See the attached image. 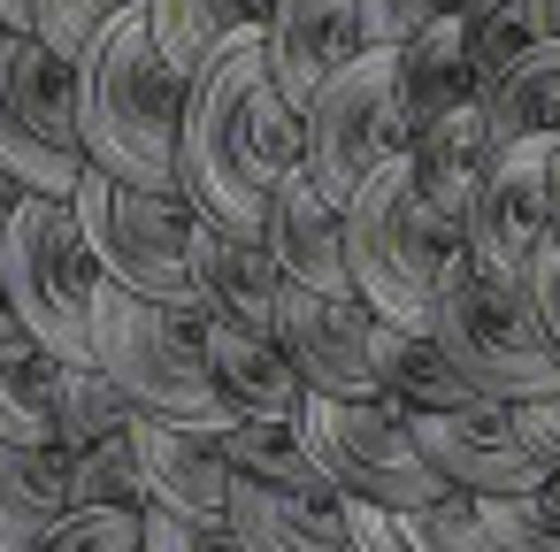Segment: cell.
<instances>
[{"label": "cell", "mask_w": 560, "mask_h": 552, "mask_svg": "<svg viewBox=\"0 0 560 552\" xmlns=\"http://www.w3.org/2000/svg\"><path fill=\"white\" fill-rule=\"evenodd\" d=\"M0 24H9V32H32V24H39V0H0Z\"/></svg>", "instance_id": "obj_41"}, {"label": "cell", "mask_w": 560, "mask_h": 552, "mask_svg": "<svg viewBox=\"0 0 560 552\" xmlns=\"http://www.w3.org/2000/svg\"><path fill=\"white\" fill-rule=\"evenodd\" d=\"M139 468H147V498L162 514H185V521H231V445H223V422H162V414H139Z\"/></svg>", "instance_id": "obj_15"}, {"label": "cell", "mask_w": 560, "mask_h": 552, "mask_svg": "<svg viewBox=\"0 0 560 552\" xmlns=\"http://www.w3.org/2000/svg\"><path fill=\"white\" fill-rule=\"evenodd\" d=\"M192 300L208 322H238V330H277V300H284V269L269 254V238H231L215 223L192 231Z\"/></svg>", "instance_id": "obj_18"}, {"label": "cell", "mask_w": 560, "mask_h": 552, "mask_svg": "<svg viewBox=\"0 0 560 552\" xmlns=\"http://www.w3.org/2000/svg\"><path fill=\"white\" fill-rule=\"evenodd\" d=\"M131 9H147V0H39V24H32V39H47L62 62H78L116 16H131Z\"/></svg>", "instance_id": "obj_33"}, {"label": "cell", "mask_w": 560, "mask_h": 552, "mask_svg": "<svg viewBox=\"0 0 560 552\" xmlns=\"http://www.w3.org/2000/svg\"><path fill=\"white\" fill-rule=\"evenodd\" d=\"M430 330L453 353V368L499 407H529V399L560 391V345L545 338V322L529 307V284H514V277H491V269L460 261L453 284L430 307Z\"/></svg>", "instance_id": "obj_6"}, {"label": "cell", "mask_w": 560, "mask_h": 552, "mask_svg": "<svg viewBox=\"0 0 560 552\" xmlns=\"http://www.w3.org/2000/svg\"><path fill=\"white\" fill-rule=\"evenodd\" d=\"M415 422V445L430 453V468L460 491V498H514V491H537L552 468L529 453L514 407L499 399H468V407H445V414H407Z\"/></svg>", "instance_id": "obj_12"}, {"label": "cell", "mask_w": 560, "mask_h": 552, "mask_svg": "<svg viewBox=\"0 0 560 552\" xmlns=\"http://www.w3.org/2000/svg\"><path fill=\"white\" fill-rule=\"evenodd\" d=\"M185 108H192V78L154 47L147 9L116 16L85 55H78V124H85V162L147 185V192H177L185 169Z\"/></svg>", "instance_id": "obj_2"}, {"label": "cell", "mask_w": 560, "mask_h": 552, "mask_svg": "<svg viewBox=\"0 0 560 552\" xmlns=\"http://www.w3.org/2000/svg\"><path fill=\"white\" fill-rule=\"evenodd\" d=\"M39 552H147V514L139 506H78Z\"/></svg>", "instance_id": "obj_34"}, {"label": "cell", "mask_w": 560, "mask_h": 552, "mask_svg": "<svg viewBox=\"0 0 560 552\" xmlns=\"http://www.w3.org/2000/svg\"><path fill=\"white\" fill-rule=\"evenodd\" d=\"M453 9L460 0H361V24H369V47H407L415 32H430Z\"/></svg>", "instance_id": "obj_35"}, {"label": "cell", "mask_w": 560, "mask_h": 552, "mask_svg": "<svg viewBox=\"0 0 560 552\" xmlns=\"http://www.w3.org/2000/svg\"><path fill=\"white\" fill-rule=\"evenodd\" d=\"M300 437L323 468L330 491H346L353 506H392V514H422L438 498H453V483L430 468V453L415 445L407 407L392 399H330L315 391L300 414Z\"/></svg>", "instance_id": "obj_7"}, {"label": "cell", "mask_w": 560, "mask_h": 552, "mask_svg": "<svg viewBox=\"0 0 560 552\" xmlns=\"http://www.w3.org/2000/svg\"><path fill=\"white\" fill-rule=\"evenodd\" d=\"M483 101V124H491V146H522V139H560V39H537L499 85L476 93Z\"/></svg>", "instance_id": "obj_25"}, {"label": "cell", "mask_w": 560, "mask_h": 552, "mask_svg": "<svg viewBox=\"0 0 560 552\" xmlns=\"http://www.w3.org/2000/svg\"><path fill=\"white\" fill-rule=\"evenodd\" d=\"M552 154L560 139H522L491 162L468 208V261L491 277H529V261L552 246Z\"/></svg>", "instance_id": "obj_11"}, {"label": "cell", "mask_w": 560, "mask_h": 552, "mask_svg": "<svg viewBox=\"0 0 560 552\" xmlns=\"http://www.w3.org/2000/svg\"><path fill=\"white\" fill-rule=\"evenodd\" d=\"M147 552H246V544L231 521H185V514L147 506Z\"/></svg>", "instance_id": "obj_36"}, {"label": "cell", "mask_w": 560, "mask_h": 552, "mask_svg": "<svg viewBox=\"0 0 560 552\" xmlns=\"http://www.w3.org/2000/svg\"><path fill=\"white\" fill-rule=\"evenodd\" d=\"M269 9H277V0H147V24H154V47L185 78H200V62L223 55L231 39L261 32Z\"/></svg>", "instance_id": "obj_26"}, {"label": "cell", "mask_w": 560, "mask_h": 552, "mask_svg": "<svg viewBox=\"0 0 560 552\" xmlns=\"http://www.w3.org/2000/svg\"><path fill=\"white\" fill-rule=\"evenodd\" d=\"M407 162H415L422 192H430L445 215H460V223H468L476 185H483V177H491V162H499L491 124H483V101H468V108H453L445 124H430V131L407 146Z\"/></svg>", "instance_id": "obj_23"}, {"label": "cell", "mask_w": 560, "mask_h": 552, "mask_svg": "<svg viewBox=\"0 0 560 552\" xmlns=\"http://www.w3.org/2000/svg\"><path fill=\"white\" fill-rule=\"evenodd\" d=\"M261 55H269V78L277 93L307 116L315 93L369 55V24H361V0H277L269 24H261Z\"/></svg>", "instance_id": "obj_14"}, {"label": "cell", "mask_w": 560, "mask_h": 552, "mask_svg": "<svg viewBox=\"0 0 560 552\" xmlns=\"http://www.w3.org/2000/svg\"><path fill=\"white\" fill-rule=\"evenodd\" d=\"M231 529L246 552H353V498L330 483H238Z\"/></svg>", "instance_id": "obj_17"}, {"label": "cell", "mask_w": 560, "mask_h": 552, "mask_svg": "<svg viewBox=\"0 0 560 552\" xmlns=\"http://www.w3.org/2000/svg\"><path fill=\"white\" fill-rule=\"evenodd\" d=\"M537 32H545V39H560V0H537Z\"/></svg>", "instance_id": "obj_42"}, {"label": "cell", "mask_w": 560, "mask_h": 552, "mask_svg": "<svg viewBox=\"0 0 560 552\" xmlns=\"http://www.w3.org/2000/svg\"><path fill=\"white\" fill-rule=\"evenodd\" d=\"M292 169H307V116L277 93L261 32H246L223 55H208L192 78L177 192L192 200L200 223H215L231 238H261Z\"/></svg>", "instance_id": "obj_1"}, {"label": "cell", "mask_w": 560, "mask_h": 552, "mask_svg": "<svg viewBox=\"0 0 560 552\" xmlns=\"http://www.w3.org/2000/svg\"><path fill=\"white\" fill-rule=\"evenodd\" d=\"M0 437L32 453H62V361L47 353L0 361Z\"/></svg>", "instance_id": "obj_27"}, {"label": "cell", "mask_w": 560, "mask_h": 552, "mask_svg": "<svg viewBox=\"0 0 560 552\" xmlns=\"http://www.w3.org/2000/svg\"><path fill=\"white\" fill-rule=\"evenodd\" d=\"M376 384H384V399L407 407V414H445V407L483 399V391L453 368V353L438 345V330L384 322V315H376Z\"/></svg>", "instance_id": "obj_22"}, {"label": "cell", "mask_w": 560, "mask_h": 552, "mask_svg": "<svg viewBox=\"0 0 560 552\" xmlns=\"http://www.w3.org/2000/svg\"><path fill=\"white\" fill-rule=\"evenodd\" d=\"M223 445L238 483H323L300 422H223Z\"/></svg>", "instance_id": "obj_30"}, {"label": "cell", "mask_w": 560, "mask_h": 552, "mask_svg": "<svg viewBox=\"0 0 560 552\" xmlns=\"http://www.w3.org/2000/svg\"><path fill=\"white\" fill-rule=\"evenodd\" d=\"M39 353V338L24 330V315H16V300L0 292V361H32Z\"/></svg>", "instance_id": "obj_39"}, {"label": "cell", "mask_w": 560, "mask_h": 552, "mask_svg": "<svg viewBox=\"0 0 560 552\" xmlns=\"http://www.w3.org/2000/svg\"><path fill=\"white\" fill-rule=\"evenodd\" d=\"M346 246H353V284H361V300H369L384 322L430 330L438 292H445L453 269L468 261V223L445 215V208L422 192L415 162L399 154V162L346 208Z\"/></svg>", "instance_id": "obj_3"}, {"label": "cell", "mask_w": 560, "mask_h": 552, "mask_svg": "<svg viewBox=\"0 0 560 552\" xmlns=\"http://www.w3.org/2000/svg\"><path fill=\"white\" fill-rule=\"evenodd\" d=\"M78 200V223L101 254V277L139 292V300H170V307H200L192 300V200L185 192H147V185H124L108 169H85V185L70 192Z\"/></svg>", "instance_id": "obj_9"}, {"label": "cell", "mask_w": 560, "mask_h": 552, "mask_svg": "<svg viewBox=\"0 0 560 552\" xmlns=\"http://www.w3.org/2000/svg\"><path fill=\"white\" fill-rule=\"evenodd\" d=\"M277 345L307 376V391L330 399H384L376 384V307L369 300H330L307 284H284L277 300Z\"/></svg>", "instance_id": "obj_13"}, {"label": "cell", "mask_w": 560, "mask_h": 552, "mask_svg": "<svg viewBox=\"0 0 560 552\" xmlns=\"http://www.w3.org/2000/svg\"><path fill=\"white\" fill-rule=\"evenodd\" d=\"M101 254L78 223V200L32 192L9 246H0V292L16 300L24 330L39 338L47 361L93 368V315H101Z\"/></svg>", "instance_id": "obj_5"}, {"label": "cell", "mask_w": 560, "mask_h": 552, "mask_svg": "<svg viewBox=\"0 0 560 552\" xmlns=\"http://www.w3.org/2000/svg\"><path fill=\"white\" fill-rule=\"evenodd\" d=\"M0 162L47 200H70L93 169L78 124V62L9 24H0Z\"/></svg>", "instance_id": "obj_8"}, {"label": "cell", "mask_w": 560, "mask_h": 552, "mask_svg": "<svg viewBox=\"0 0 560 552\" xmlns=\"http://www.w3.org/2000/svg\"><path fill=\"white\" fill-rule=\"evenodd\" d=\"M93 368H108L139 414L162 422H231L215 391V353H208V315L139 300L124 284H101L93 315Z\"/></svg>", "instance_id": "obj_4"}, {"label": "cell", "mask_w": 560, "mask_h": 552, "mask_svg": "<svg viewBox=\"0 0 560 552\" xmlns=\"http://www.w3.org/2000/svg\"><path fill=\"white\" fill-rule=\"evenodd\" d=\"M353 552H506L483 521L476 498H438L422 514H392V506H353Z\"/></svg>", "instance_id": "obj_24"}, {"label": "cell", "mask_w": 560, "mask_h": 552, "mask_svg": "<svg viewBox=\"0 0 560 552\" xmlns=\"http://www.w3.org/2000/svg\"><path fill=\"white\" fill-rule=\"evenodd\" d=\"M139 407L108 368H62V453H85L101 437H131Z\"/></svg>", "instance_id": "obj_29"}, {"label": "cell", "mask_w": 560, "mask_h": 552, "mask_svg": "<svg viewBox=\"0 0 560 552\" xmlns=\"http://www.w3.org/2000/svg\"><path fill=\"white\" fill-rule=\"evenodd\" d=\"M208 353H215V391L231 422H300L307 414V376L292 368V353L277 345V330H238V322H208Z\"/></svg>", "instance_id": "obj_19"}, {"label": "cell", "mask_w": 560, "mask_h": 552, "mask_svg": "<svg viewBox=\"0 0 560 552\" xmlns=\"http://www.w3.org/2000/svg\"><path fill=\"white\" fill-rule=\"evenodd\" d=\"M407 146H415V131H407V108H399L392 47H369V55L346 62V70L315 93V108H307V177H315L338 208H353Z\"/></svg>", "instance_id": "obj_10"}, {"label": "cell", "mask_w": 560, "mask_h": 552, "mask_svg": "<svg viewBox=\"0 0 560 552\" xmlns=\"http://www.w3.org/2000/svg\"><path fill=\"white\" fill-rule=\"evenodd\" d=\"M261 238H269L284 284H307V292H330V300H361V284H353V246H346V208H338L307 169L284 177V192H277Z\"/></svg>", "instance_id": "obj_16"}, {"label": "cell", "mask_w": 560, "mask_h": 552, "mask_svg": "<svg viewBox=\"0 0 560 552\" xmlns=\"http://www.w3.org/2000/svg\"><path fill=\"white\" fill-rule=\"evenodd\" d=\"M522 284H529V307H537L545 338L560 345V238H552V246H545V254L529 261V277H522Z\"/></svg>", "instance_id": "obj_37"}, {"label": "cell", "mask_w": 560, "mask_h": 552, "mask_svg": "<svg viewBox=\"0 0 560 552\" xmlns=\"http://www.w3.org/2000/svg\"><path fill=\"white\" fill-rule=\"evenodd\" d=\"M460 39H468V70H476V93L499 85L545 32H537V0H468L460 9Z\"/></svg>", "instance_id": "obj_28"}, {"label": "cell", "mask_w": 560, "mask_h": 552, "mask_svg": "<svg viewBox=\"0 0 560 552\" xmlns=\"http://www.w3.org/2000/svg\"><path fill=\"white\" fill-rule=\"evenodd\" d=\"M70 506H139V514L154 506L147 498V468H139V430L70 453Z\"/></svg>", "instance_id": "obj_31"}, {"label": "cell", "mask_w": 560, "mask_h": 552, "mask_svg": "<svg viewBox=\"0 0 560 552\" xmlns=\"http://www.w3.org/2000/svg\"><path fill=\"white\" fill-rule=\"evenodd\" d=\"M491 537L506 552H560V468L537 483V491H514V498H476Z\"/></svg>", "instance_id": "obj_32"}, {"label": "cell", "mask_w": 560, "mask_h": 552, "mask_svg": "<svg viewBox=\"0 0 560 552\" xmlns=\"http://www.w3.org/2000/svg\"><path fill=\"white\" fill-rule=\"evenodd\" d=\"M392 78H399V108L407 131L422 139L430 124H445L453 108L476 101V70H468V39H460V9L438 16L430 32H415L407 47H392Z\"/></svg>", "instance_id": "obj_20"}, {"label": "cell", "mask_w": 560, "mask_h": 552, "mask_svg": "<svg viewBox=\"0 0 560 552\" xmlns=\"http://www.w3.org/2000/svg\"><path fill=\"white\" fill-rule=\"evenodd\" d=\"M460 9H468V0H460Z\"/></svg>", "instance_id": "obj_44"}, {"label": "cell", "mask_w": 560, "mask_h": 552, "mask_svg": "<svg viewBox=\"0 0 560 552\" xmlns=\"http://www.w3.org/2000/svg\"><path fill=\"white\" fill-rule=\"evenodd\" d=\"M70 514V453H32L0 437V552H39Z\"/></svg>", "instance_id": "obj_21"}, {"label": "cell", "mask_w": 560, "mask_h": 552, "mask_svg": "<svg viewBox=\"0 0 560 552\" xmlns=\"http://www.w3.org/2000/svg\"><path fill=\"white\" fill-rule=\"evenodd\" d=\"M24 200H32V192H24V177L0 162V246H9V231H16V215H24Z\"/></svg>", "instance_id": "obj_40"}, {"label": "cell", "mask_w": 560, "mask_h": 552, "mask_svg": "<svg viewBox=\"0 0 560 552\" xmlns=\"http://www.w3.org/2000/svg\"><path fill=\"white\" fill-rule=\"evenodd\" d=\"M552 238H560V154H552Z\"/></svg>", "instance_id": "obj_43"}, {"label": "cell", "mask_w": 560, "mask_h": 552, "mask_svg": "<svg viewBox=\"0 0 560 552\" xmlns=\"http://www.w3.org/2000/svg\"><path fill=\"white\" fill-rule=\"evenodd\" d=\"M514 422H522L529 453H537L545 468H560V391H552V399H529V407H514Z\"/></svg>", "instance_id": "obj_38"}]
</instances>
